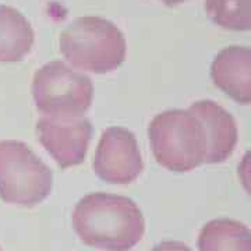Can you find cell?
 <instances>
[{"mask_svg":"<svg viewBox=\"0 0 251 251\" xmlns=\"http://www.w3.org/2000/svg\"><path fill=\"white\" fill-rule=\"evenodd\" d=\"M72 222L81 242L103 251H130L145 232L143 212L134 201L108 193L81 198Z\"/></svg>","mask_w":251,"mask_h":251,"instance_id":"obj_1","label":"cell"},{"mask_svg":"<svg viewBox=\"0 0 251 251\" xmlns=\"http://www.w3.org/2000/svg\"><path fill=\"white\" fill-rule=\"evenodd\" d=\"M148 135L155 159L168 171L188 172L205 163V128L190 110L159 113L148 127Z\"/></svg>","mask_w":251,"mask_h":251,"instance_id":"obj_2","label":"cell"},{"mask_svg":"<svg viewBox=\"0 0 251 251\" xmlns=\"http://www.w3.org/2000/svg\"><path fill=\"white\" fill-rule=\"evenodd\" d=\"M60 52L74 67L84 72L110 73L125 62L126 39L112 21L80 17L60 35Z\"/></svg>","mask_w":251,"mask_h":251,"instance_id":"obj_3","label":"cell"},{"mask_svg":"<svg viewBox=\"0 0 251 251\" xmlns=\"http://www.w3.org/2000/svg\"><path fill=\"white\" fill-rule=\"evenodd\" d=\"M53 173L21 141H0V198L13 205L35 206L50 194Z\"/></svg>","mask_w":251,"mask_h":251,"instance_id":"obj_4","label":"cell"},{"mask_svg":"<svg viewBox=\"0 0 251 251\" xmlns=\"http://www.w3.org/2000/svg\"><path fill=\"white\" fill-rule=\"evenodd\" d=\"M32 95L38 110L45 116L81 117L92 103L94 87L90 77L54 60L35 73Z\"/></svg>","mask_w":251,"mask_h":251,"instance_id":"obj_5","label":"cell"},{"mask_svg":"<svg viewBox=\"0 0 251 251\" xmlns=\"http://www.w3.org/2000/svg\"><path fill=\"white\" fill-rule=\"evenodd\" d=\"M144 169L135 135L123 127L106 128L97 148L94 171L110 184L133 183Z\"/></svg>","mask_w":251,"mask_h":251,"instance_id":"obj_6","label":"cell"},{"mask_svg":"<svg viewBox=\"0 0 251 251\" xmlns=\"http://www.w3.org/2000/svg\"><path fill=\"white\" fill-rule=\"evenodd\" d=\"M38 140L56 163L67 169L84 162L88 151L92 125L87 117H41L36 123Z\"/></svg>","mask_w":251,"mask_h":251,"instance_id":"obj_7","label":"cell"},{"mask_svg":"<svg viewBox=\"0 0 251 251\" xmlns=\"http://www.w3.org/2000/svg\"><path fill=\"white\" fill-rule=\"evenodd\" d=\"M211 77L227 97L242 103L251 102V50L244 46H230L221 50L211 66Z\"/></svg>","mask_w":251,"mask_h":251,"instance_id":"obj_8","label":"cell"},{"mask_svg":"<svg viewBox=\"0 0 251 251\" xmlns=\"http://www.w3.org/2000/svg\"><path fill=\"white\" fill-rule=\"evenodd\" d=\"M201 120L208 138L205 163H222L233 152L237 143V126L233 116L214 100H198L190 108Z\"/></svg>","mask_w":251,"mask_h":251,"instance_id":"obj_9","label":"cell"},{"mask_svg":"<svg viewBox=\"0 0 251 251\" xmlns=\"http://www.w3.org/2000/svg\"><path fill=\"white\" fill-rule=\"evenodd\" d=\"M34 45V29L18 10L0 6V62H20Z\"/></svg>","mask_w":251,"mask_h":251,"instance_id":"obj_10","label":"cell"},{"mask_svg":"<svg viewBox=\"0 0 251 251\" xmlns=\"http://www.w3.org/2000/svg\"><path fill=\"white\" fill-rule=\"evenodd\" d=\"M200 251H251V232L233 219H214L201 229Z\"/></svg>","mask_w":251,"mask_h":251,"instance_id":"obj_11","label":"cell"},{"mask_svg":"<svg viewBox=\"0 0 251 251\" xmlns=\"http://www.w3.org/2000/svg\"><path fill=\"white\" fill-rule=\"evenodd\" d=\"M205 11L219 27L233 31L251 28V0H205Z\"/></svg>","mask_w":251,"mask_h":251,"instance_id":"obj_12","label":"cell"},{"mask_svg":"<svg viewBox=\"0 0 251 251\" xmlns=\"http://www.w3.org/2000/svg\"><path fill=\"white\" fill-rule=\"evenodd\" d=\"M152 251H191V249L181 242H162L156 244Z\"/></svg>","mask_w":251,"mask_h":251,"instance_id":"obj_13","label":"cell"},{"mask_svg":"<svg viewBox=\"0 0 251 251\" xmlns=\"http://www.w3.org/2000/svg\"><path fill=\"white\" fill-rule=\"evenodd\" d=\"M161 1L165 3V4H168V6H176V4H180V3L186 1V0H161Z\"/></svg>","mask_w":251,"mask_h":251,"instance_id":"obj_14","label":"cell"},{"mask_svg":"<svg viewBox=\"0 0 251 251\" xmlns=\"http://www.w3.org/2000/svg\"><path fill=\"white\" fill-rule=\"evenodd\" d=\"M0 251H1V249H0Z\"/></svg>","mask_w":251,"mask_h":251,"instance_id":"obj_15","label":"cell"}]
</instances>
